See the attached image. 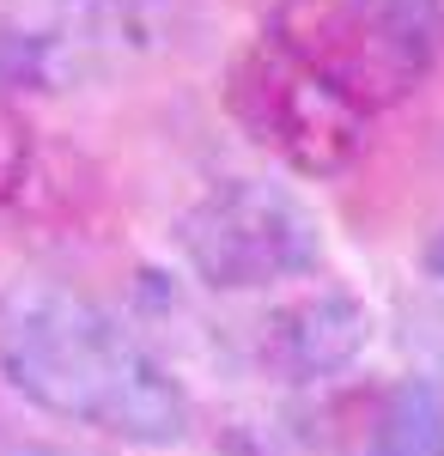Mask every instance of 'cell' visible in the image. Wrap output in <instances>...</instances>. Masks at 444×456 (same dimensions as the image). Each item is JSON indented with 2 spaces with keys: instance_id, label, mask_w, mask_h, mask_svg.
<instances>
[{
  "instance_id": "obj_1",
  "label": "cell",
  "mask_w": 444,
  "mask_h": 456,
  "mask_svg": "<svg viewBox=\"0 0 444 456\" xmlns=\"http://www.w3.org/2000/svg\"><path fill=\"white\" fill-rule=\"evenodd\" d=\"M0 378L37 414L98 426L128 444H177L189 426L171 371L62 281H19L0 292Z\"/></svg>"
},
{
  "instance_id": "obj_2",
  "label": "cell",
  "mask_w": 444,
  "mask_h": 456,
  "mask_svg": "<svg viewBox=\"0 0 444 456\" xmlns=\"http://www.w3.org/2000/svg\"><path fill=\"white\" fill-rule=\"evenodd\" d=\"M268 43L372 116L426 86L439 12L432 0H274Z\"/></svg>"
},
{
  "instance_id": "obj_3",
  "label": "cell",
  "mask_w": 444,
  "mask_h": 456,
  "mask_svg": "<svg viewBox=\"0 0 444 456\" xmlns=\"http://www.w3.org/2000/svg\"><path fill=\"white\" fill-rule=\"evenodd\" d=\"M177 249L189 274L213 292H256L274 281H299L323 262L317 213L262 176H232L177 219Z\"/></svg>"
},
{
  "instance_id": "obj_4",
  "label": "cell",
  "mask_w": 444,
  "mask_h": 456,
  "mask_svg": "<svg viewBox=\"0 0 444 456\" xmlns=\"http://www.w3.org/2000/svg\"><path fill=\"white\" fill-rule=\"evenodd\" d=\"M226 110L256 146H268L274 159H286L305 176H341L366 152V110H353L317 73L280 55L268 37L238 55L226 79Z\"/></svg>"
},
{
  "instance_id": "obj_5",
  "label": "cell",
  "mask_w": 444,
  "mask_h": 456,
  "mask_svg": "<svg viewBox=\"0 0 444 456\" xmlns=\"http://www.w3.org/2000/svg\"><path fill=\"white\" fill-rule=\"evenodd\" d=\"M372 341V311L353 292H310L299 305L268 316L262 329V359L286 384H317L347 371Z\"/></svg>"
},
{
  "instance_id": "obj_6",
  "label": "cell",
  "mask_w": 444,
  "mask_h": 456,
  "mask_svg": "<svg viewBox=\"0 0 444 456\" xmlns=\"http://www.w3.org/2000/svg\"><path fill=\"white\" fill-rule=\"evenodd\" d=\"M366 456H444V395L426 378H408L383 395Z\"/></svg>"
},
{
  "instance_id": "obj_7",
  "label": "cell",
  "mask_w": 444,
  "mask_h": 456,
  "mask_svg": "<svg viewBox=\"0 0 444 456\" xmlns=\"http://www.w3.org/2000/svg\"><path fill=\"white\" fill-rule=\"evenodd\" d=\"M25 171H31V122L0 98V201L19 195Z\"/></svg>"
}]
</instances>
